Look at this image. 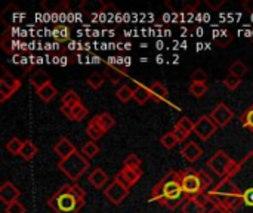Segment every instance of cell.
Here are the masks:
<instances>
[{"label": "cell", "instance_id": "e575fe53", "mask_svg": "<svg viewBox=\"0 0 253 213\" xmlns=\"http://www.w3.org/2000/svg\"><path fill=\"white\" fill-rule=\"evenodd\" d=\"M208 92V85L206 83H191L190 85V93L194 98H203Z\"/></svg>", "mask_w": 253, "mask_h": 213}, {"label": "cell", "instance_id": "9c48e42d", "mask_svg": "<svg viewBox=\"0 0 253 213\" xmlns=\"http://www.w3.org/2000/svg\"><path fill=\"white\" fill-rule=\"evenodd\" d=\"M127 194H129V190L125 188L123 185H120V184L116 182V181H113V182L104 190V196L107 197V200L111 202V203L116 205V206L122 205L123 200L127 197Z\"/></svg>", "mask_w": 253, "mask_h": 213}, {"label": "cell", "instance_id": "60d3db41", "mask_svg": "<svg viewBox=\"0 0 253 213\" xmlns=\"http://www.w3.org/2000/svg\"><path fill=\"white\" fill-rule=\"evenodd\" d=\"M160 144H162L166 150H172V148L178 144V141H176V138H175V135H173L172 132H168L166 135L162 136Z\"/></svg>", "mask_w": 253, "mask_h": 213}, {"label": "cell", "instance_id": "52a82bcc", "mask_svg": "<svg viewBox=\"0 0 253 213\" xmlns=\"http://www.w3.org/2000/svg\"><path fill=\"white\" fill-rule=\"evenodd\" d=\"M218 125L211 119V116L203 114L194 126V133L202 139V141H209L216 132H218Z\"/></svg>", "mask_w": 253, "mask_h": 213}, {"label": "cell", "instance_id": "7402d4cb", "mask_svg": "<svg viewBox=\"0 0 253 213\" xmlns=\"http://www.w3.org/2000/svg\"><path fill=\"white\" fill-rule=\"evenodd\" d=\"M52 36L56 42L62 43V42H67L70 37H71V30L70 27L64 25V24H59V25H55L53 30H52Z\"/></svg>", "mask_w": 253, "mask_h": 213}, {"label": "cell", "instance_id": "ffe728a7", "mask_svg": "<svg viewBox=\"0 0 253 213\" xmlns=\"http://www.w3.org/2000/svg\"><path fill=\"white\" fill-rule=\"evenodd\" d=\"M37 153H39V148H37V145L31 141V139H25L24 141V145H22V150H21V157L25 160V162H30V160H33L36 156H37Z\"/></svg>", "mask_w": 253, "mask_h": 213}, {"label": "cell", "instance_id": "d6a6232c", "mask_svg": "<svg viewBox=\"0 0 253 213\" xmlns=\"http://www.w3.org/2000/svg\"><path fill=\"white\" fill-rule=\"evenodd\" d=\"M86 83H87V86H89L90 89L98 90V89L104 85V76H102L101 73H93V74H90V76L86 79Z\"/></svg>", "mask_w": 253, "mask_h": 213}, {"label": "cell", "instance_id": "4316f807", "mask_svg": "<svg viewBox=\"0 0 253 213\" xmlns=\"http://www.w3.org/2000/svg\"><path fill=\"white\" fill-rule=\"evenodd\" d=\"M96 117V120L99 122V125H101V128L105 130V132H108V130H111L113 128H114V125H116V120H114V117L110 114V113H101V114H98V116H95Z\"/></svg>", "mask_w": 253, "mask_h": 213}, {"label": "cell", "instance_id": "816d5d0a", "mask_svg": "<svg viewBox=\"0 0 253 213\" xmlns=\"http://www.w3.org/2000/svg\"><path fill=\"white\" fill-rule=\"evenodd\" d=\"M71 187H73V191H74V194L79 197V199H82V200H84L86 199V191L76 182V184H71Z\"/></svg>", "mask_w": 253, "mask_h": 213}, {"label": "cell", "instance_id": "d4e9b609", "mask_svg": "<svg viewBox=\"0 0 253 213\" xmlns=\"http://www.w3.org/2000/svg\"><path fill=\"white\" fill-rule=\"evenodd\" d=\"M0 85H4L6 87H9L10 90H13V92H16L19 87H21V82H19V79H16L15 76H12L9 71H6L4 70V73H3V76H1V79H0Z\"/></svg>", "mask_w": 253, "mask_h": 213}, {"label": "cell", "instance_id": "4fadbf2b", "mask_svg": "<svg viewBox=\"0 0 253 213\" xmlns=\"http://www.w3.org/2000/svg\"><path fill=\"white\" fill-rule=\"evenodd\" d=\"M181 154H182V157H184L187 162L194 163L196 160H199V159L203 156V150L197 145V142L190 141L188 144L184 145V148L181 150Z\"/></svg>", "mask_w": 253, "mask_h": 213}, {"label": "cell", "instance_id": "b9f144b4", "mask_svg": "<svg viewBox=\"0 0 253 213\" xmlns=\"http://www.w3.org/2000/svg\"><path fill=\"white\" fill-rule=\"evenodd\" d=\"M208 73L203 68H196L191 74V83H206Z\"/></svg>", "mask_w": 253, "mask_h": 213}, {"label": "cell", "instance_id": "681fc988", "mask_svg": "<svg viewBox=\"0 0 253 213\" xmlns=\"http://www.w3.org/2000/svg\"><path fill=\"white\" fill-rule=\"evenodd\" d=\"M15 92L10 90L9 87H6L4 85H0V102H4L6 99H9Z\"/></svg>", "mask_w": 253, "mask_h": 213}, {"label": "cell", "instance_id": "9f6ffc18", "mask_svg": "<svg viewBox=\"0 0 253 213\" xmlns=\"http://www.w3.org/2000/svg\"><path fill=\"white\" fill-rule=\"evenodd\" d=\"M61 113H62L67 119H70V120H71V107H68V105H62V107H61Z\"/></svg>", "mask_w": 253, "mask_h": 213}, {"label": "cell", "instance_id": "7c38bea8", "mask_svg": "<svg viewBox=\"0 0 253 213\" xmlns=\"http://www.w3.org/2000/svg\"><path fill=\"white\" fill-rule=\"evenodd\" d=\"M199 0L196 1H187V0H168L166 1V7L170 12L175 13H184V12H193L197 6H199Z\"/></svg>", "mask_w": 253, "mask_h": 213}, {"label": "cell", "instance_id": "83f0119b", "mask_svg": "<svg viewBox=\"0 0 253 213\" xmlns=\"http://www.w3.org/2000/svg\"><path fill=\"white\" fill-rule=\"evenodd\" d=\"M182 213H206V208L199 205L194 199H188L182 206Z\"/></svg>", "mask_w": 253, "mask_h": 213}, {"label": "cell", "instance_id": "8d00e7d4", "mask_svg": "<svg viewBox=\"0 0 253 213\" xmlns=\"http://www.w3.org/2000/svg\"><path fill=\"white\" fill-rule=\"evenodd\" d=\"M233 34L230 33V31H225V33H222L221 36H218L216 39H215V44L218 46V47H221V49H225V47H228L230 46V43L233 42Z\"/></svg>", "mask_w": 253, "mask_h": 213}, {"label": "cell", "instance_id": "6da1fadb", "mask_svg": "<svg viewBox=\"0 0 253 213\" xmlns=\"http://www.w3.org/2000/svg\"><path fill=\"white\" fill-rule=\"evenodd\" d=\"M151 200L160 203L162 206H166L170 211L176 209L178 206H184V203L188 199L182 191L181 172L176 170L168 172L162 178V181L156 184L154 188L151 190Z\"/></svg>", "mask_w": 253, "mask_h": 213}, {"label": "cell", "instance_id": "44dd1931", "mask_svg": "<svg viewBox=\"0 0 253 213\" xmlns=\"http://www.w3.org/2000/svg\"><path fill=\"white\" fill-rule=\"evenodd\" d=\"M120 173L125 176V179L129 182V185H130V188L142 178V170L141 169H130V168H122V170H120Z\"/></svg>", "mask_w": 253, "mask_h": 213}, {"label": "cell", "instance_id": "8992f818", "mask_svg": "<svg viewBox=\"0 0 253 213\" xmlns=\"http://www.w3.org/2000/svg\"><path fill=\"white\" fill-rule=\"evenodd\" d=\"M234 165V160L230 157V154L224 150H218L209 160H208V166L211 170H213V173H216L218 176L224 178H230L231 173V168Z\"/></svg>", "mask_w": 253, "mask_h": 213}, {"label": "cell", "instance_id": "e0dca14e", "mask_svg": "<svg viewBox=\"0 0 253 213\" xmlns=\"http://www.w3.org/2000/svg\"><path fill=\"white\" fill-rule=\"evenodd\" d=\"M107 7V3L104 1H93V0H84L80 3V9L84 12V13H89V15H93V13H101L104 12Z\"/></svg>", "mask_w": 253, "mask_h": 213}, {"label": "cell", "instance_id": "f1b7e54d", "mask_svg": "<svg viewBox=\"0 0 253 213\" xmlns=\"http://www.w3.org/2000/svg\"><path fill=\"white\" fill-rule=\"evenodd\" d=\"M87 113H89L87 108L83 105V102H80V104L71 107V120L73 122H82L87 116Z\"/></svg>", "mask_w": 253, "mask_h": 213}, {"label": "cell", "instance_id": "6f0895ef", "mask_svg": "<svg viewBox=\"0 0 253 213\" xmlns=\"http://www.w3.org/2000/svg\"><path fill=\"white\" fill-rule=\"evenodd\" d=\"M251 42H252V43H253V37H252V39H251Z\"/></svg>", "mask_w": 253, "mask_h": 213}, {"label": "cell", "instance_id": "f6af8a7d", "mask_svg": "<svg viewBox=\"0 0 253 213\" xmlns=\"http://www.w3.org/2000/svg\"><path fill=\"white\" fill-rule=\"evenodd\" d=\"M243 205L246 208H253V187L243 191Z\"/></svg>", "mask_w": 253, "mask_h": 213}, {"label": "cell", "instance_id": "603a6c76", "mask_svg": "<svg viewBox=\"0 0 253 213\" xmlns=\"http://www.w3.org/2000/svg\"><path fill=\"white\" fill-rule=\"evenodd\" d=\"M37 92V95H39V98L43 101V102H50L56 95H58V90H56V87L52 85V83H47L46 86H43L42 89H39V90H36Z\"/></svg>", "mask_w": 253, "mask_h": 213}, {"label": "cell", "instance_id": "5b68a950", "mask_svg": "<svg viewBox=\"0 0 253 213\" xmlns=\"http://www.w3.org/2000/svg\"><path fill=\"white\" fill-rule=\"evenodd\" d=\"M181 185L187 199H194L196 196L205 193L200 179V170H196L193 168L181 172Z\"/></svg>", "mask_w": 253, "mask_h": 213}, {"label": "cell", "instance_id": "ba28073f", "mask_svg": "<svg viewBox=\"0 0 253 213\" xmlns=\"http://www.w3.org/2000/svg\"><path fill=\"white\" fill-rule=\"evenodd\" d=\"M211 119L219 126V128H225L227 125L231 123V120L234 119V113L233 110L225 104V102H219L212 111H211Z\"/></svg>", "mask_w": 253, "mask_h": 213}, {"label": "cell", "instance_id": "836d02e7", "mask_svg": "<svg viewBox=\"0 0 253 213\" xmlns=\"http://www.w3.org/2000/svg\"><path fill=\"white\" fill-rule=\"evenodd\" d=\"M116 96H117V99L122 101V102H129L130 99H133V89H130L129 86L123 85V86H120L119 90L116 92Z\"/></svg>", "mask_w": 253, "mask_h": 213}, {"label": "cell", "instance_id": "f907efd6", "mask_svg": "<svg viewBox=\"0 0 253 213\" xmlns=\"http://www.w3.org/2000/svg\"><path fill=\"white\" fill-rule=\"evenodd\" d=\"M205 3H206L211 9L218 10L221 6H224V4H225V0H205Z\"/></svg>", "mask_w": 253, "mask_h": 213}, {"label": "cell", "instance_id": "30bf717a", "mask_svg": "<svg viewBox=\"0 0 253 213\" xmlns=\"http://www.w3.org/2000/svg\"><path fill=\"white\" fill-rule=\"evenodd\" d=\"M53 151H55V154L59 157V160H65V159H68L70 156H73L77 150H76L74 144H73L68 138L62 136V138H59V141L53 145Z\"/></svg>", "mask_w": 253, "mask_h": 213}, {"label": "cell", "instance_id": "ab89813d", "mask_svg": "<svg viewBox=\"0 0 253 213\" xmlns=\"http://www.w3.org/2000/svg\"><path fill=\"white\" fill-rule=\"evenodd\" d=\"M176 125H178V126H179V128H181V129H182V130H184V132H185V133L190 136V135L194 132L196 122H191V120H190V117H182V119H181V120H179Z\"/></svg>", "mask_w": 253, "mask_h": 213}, {"label": "cell", "instance_id": "f35d334b", "mask_svg": "<svg viewBox=\"0 0 253 213\" xmlns=\"http://www.w3.org/2000/svg\"><path fill=\"white\" fill-rule=\"evenodd\" d=\"M222 83H224V86H225L227 89H230V90H236V89H239V87H240V85H242V79H239V77H236V76L228 74V76L222 80Z\"/></svg>", "mask_w": 253, "mask_h": 213}, {"label": "cell", "instance_id": "9a60e30c", "mask_svg": "<svg viewBox=\"0 0 253 213\" xmlns=\"http://www.w3.org/2000/svg\"><path fill=\"white\" fill-rule=\"evenodd\" d=\"M151 99L154 102H162V101H166L168 96H169V90L168 87L162 83V82H154L151 86Z\"/></svg>", "mask_w": 253, "mask_h": 213}, {"label": "cell", "instance_id": "db71d44e", "mask_svg": "<svg viewBox=\"0 0 253 213\" xmlns=\"http://www.w3.org/2000/svg\"><path fill=\"white\" fill-rule=\"evenodd\" d=\"M208 213H231L230 211H227L225 208H222V206H219V205H213L212 208H211V211Z\"/></svg>", "mask_w": 253, "mask_h": 213}, {"label": "cell", "instance_id": "bcb514c9", "mask_svg": "<svg viewBox=\"0 0 253 213\" xmlns=\"http://www.w3.org/2000/svg\"><path fill=\"white\" fill-rule=\"evenodd\" d=\"M200 179H202V185H203L205 191H208V188L213 184V178L209 173L203 172V170H200Z\"/></svg>", "mask_w": 253, "mask_h": 213}, {"label": "cell", "instance_id": "484cf974", "mask_svg": "<svg viewBox=\"0 0 253 213\" xmlns=\"http://www.w3.org/2000/svg\"><path fill=\"white\" fill-rule=\"evenodd\" d=\"M248 65L242 61V59H237V61H234L231 65H230V74L231 76H236V77H239V79H243L246 74H248Z\"/></svg>", "mask_w": 253, "mask_h": 213}, {"label": "cell", "instance_id": "7dc6e473", "mask_svg": "<svg viewBox=\"0 0 253 213\" xmlns=\"http://www.w3.org/2000/svg\"><path fill=\"white\" fill-rule=\"evenodd\" d=\"M0 44H1V47H3V50H4L6 53H12V50H13V47H12V39H10L7 34H4V36L1 37Z\"/></svg>", "mask_w": 253, "mask_h": 213}, {"label": "cell", "instance_id": "1f68e13d", "mask_svg": "<svg viewBox=\"0 0 253 213\" xmlns=\"http://www.w3.org/2000/svg\"><path fill=\"white\" fill-rule=\"evenodd\" d=\"M80 95L76 90H67L65 95L62 96V105H68V107H74L77 104H80Z\"/></svg>", "mask_w": 253, "mask_h": 213}, {"label": "cell", "instance_id": "f5cc1de1", "mask_svg": "<svg viewBox=\"0 0 253 213\" xmlns=\"http://www.w3.org/2000/svg\"><path fill=\"white\" fill-rule=\"evenodd\" d=\"M114 181H116V182H119L120 185H123L125 188H127V190H130V185H129V182H127L126 179H125V176H123V175H122L120 172H119V173L116 175V178H114Z\"/></svg>", "mask_w": 253, "mask_h": 213}, {"label": "cell", "instance_id": "c3c4849f", "mask_svg": "<svg viewBox=\"0 0 253 213\" xmlns=\"http://www.w3.org/2000/svg\"><path fill=\"white\" fill-rule=\"evenodd\" d=\"M172 133L175 135V138H176V141L178 142H184V141H187V138H188V135L178 126V125H175L173 126V130H172Z\"/></svg>", "mask_w": 253, "mask_h": 213}, {"label": "cell", "instance_id": "74e56055", "mask_svg": "<svg viewBox=\"0 0 253 213\" xmlns=\"http://www.w3.org/2000/svg\"><path fill=\"white\" fill-rule=\"evenodd\" d=\"M141 159L135 154V153H132V154H129L125 160H123V166L125 168H130V169H141Z\"/></svg>", "mask_w": 253, "mask_h": 213}, {"label": "cell", "instance_id": "cb8c5ba5", "mask_svg": "<svg viewBox=\"0 0 253 213\" xmlns=\"http://www.w3.org/2000/svg\"><path fill=\"white\" fill-rule=\"evenodd\" d=\"M104 74L113 85H117L125 77V73L119 67H114V65H107L104 70Z\"/></svg>", "mask_w": 253, "mask_h": 213}, {"label": "cell", "instance_id": "7bdbcfd3", "mask_svg": "<svg viewBox=\"0 0 253 213\" xmlns=\"http://www.w3.org/2000/svg\"><path fill=\"white\" fill-rule=\"evenodd\" d=\"M4 213H25V208L19 202H13V203L6 206Z\"/></svg>", "mask_w": 253, "mask_h": 213}, {"label": "cell", "instance_id": "8fae6325", "mask_svg": "<svg viewBox=\"0 0 253 213\" xmlns=\"http://www.w3.org/2000/svg\"><path fill=\"white\" fill-rule=\"evenodd\" d=\"M19 190L9 181H4L1 188H0V200L1 203H4L6 206L13 203V202H18V197H19Z\"/></svg>", "mask_w": 253, "mask_h": 213}, {"label": "cell", "instance_id": "ac0fdd59", "mask_svg": "<svg viewBox=\"0 0 253 213\" xmlns=\"http://www.w3.org/2000/svg\"><path fill=\"white\" fill-rule=\"evenodd\" d=\"M30 83L33 85V87H34L36 90H39V89H42L43 86H46L47 83H52V82H50V76H49L46 71H43V70H36L34 74L30 77Z\"/></svg>", "mask_w": 253, "mask_h": 213}, {"label": "cell", "instance_id": "4dcf8cb0", "mask_svg": "<svg viewBox=\"0 0 253 213\" xmlns=\"http://www.w3.org/2000/svg\"><path fill=\"white\" fill-rule=\"evenodd\" d=\"M82 154L89 160V159H93L95 156H98L99 154V147L96 145V142L95 141H89V142H86L84 145H83V148H82Z\"/></svg>", "mask_w": 253, "mask_h": 213}, {"label": "cell", "instance_id": "3957f363", "mask_svg": "<svg viewBox=\"0 0 253 213\" xmlns=\"http://www.w3.org/2000/svg\"><path fill=\"white\" fill-rule=\"evenodd\" d=\"M46 203L55 213H79L86 202L74 194L71 184H64Z\"/></svg>", "mask_w": 253, "mask_h": 213}, {"label": "cell", "instance_id": "7a4b0ae2", "mask_svg": "<svg viewBox=\"0 0 253 213\" xmlns=\"http://www.w3.org/2000/svg\"><path fill=\"white\" fill-rule=\"evenodd\" d=\"M208 193L213 205H219L231 213L239 211L243 205V191L231 178H224L213 190H209Z\"/></svg>", "mask_w": 253, "mask_h": 213}, {"label": "cell", "instance_id": "f546056e", "mask_svg": "<svg viewBox=\"0 0 253 213\" xmlns=\"http://www.w3.org/2000/svg\"><path fill=\"white\" fill-rule=\"evenodd\" d=\"M22 145H24V142H22L19 138L13 136V138H10V139L7 141L6 150H7L12 156H19V154H21V150H22Z\"/></svg>", "mask_w": 253, "mask_h": 213}, {"label": "cell", "instance_id": "5bb4252c", "mask_svg": "<svg viewBox=\"0 0 253 213\" xmlns=\"http://www.w3.org/2000/svg\"><path fill=\"white\" fill-rule=\"evenodd\" d=\"M87 179H89V182H90L92 187H95L96 190H101L108 182V175L101 168H96L95 170L90 172V175H89Z\"/></svg>", "mask_w": 253, "mask_h": 213}, {"label": "cell", "instance_id": "277c9868", "mask_svg": "<svg viewBox=\"0 0 253 213\" xmlns=\"http://www.w3.org/2000/svg\"><path fill=\"white\" fill-rule=\"evenodd\" d=\"M89 166H90L89 160L82 153H79V151H76L73 156H70L65 160H59V163H58L59 170L67 178H70L74 184L87 172Z\"/></svg>", "mask_w": 253, "mask_h": 213}, {"label": "cell", "instance_id": "11a10c76", "mask_svg": "<svg viewBox=\"0 0 253 213\" xmlns=\"http://www.w3.org/2000/svg\"><path fill=\"white\" fill-rule=\"evenodd\" d=\"M242 7L246 10V12H253V0H245L242 3Z\"/></svg>", "mask_w": 253, "mask_h": 213}, {"label": "cell", "instance_id": "2e32d148", "mask_svg": "<svg viewBox=\"0 0 253 213\" xmlns=\"http://www.w3.org/2000/svg\"><path fill=\"white\" fill-rule=\"evenodd\" d=\"M104 133H105V130L101 128V125H99V122L96 120V117L90 119L89 123H87V126H86V135L90 138V141H98V139H101V138L104 136Z\"/></svg>", "mask_w": 253, "mask_h": 213}, {"label": "cell", "instance_id": "d590c367", "mask_svg": "<svg viewBox=\"0 0 253 213\" xmlns=\"http://www.w3.org/2000/svg\"><path fill=\"white\" fill-rule=\"evenodd\" d=\"M240 122H242V125H243L246 129H249L253 133V105H251V107L240 116Z\"/></svg>", "mask_w": 253, "mask_h": 213}, {"label": "cell", "instance_id": "ee69618b", "mask_svg": "<svg viewBox=\"0 0 253 213\" xmlns=\"http://www.w3.org/2000/svg\"><path fill=\"white\" fill-rule=\"evenodd\" d=\"M194 200H196L199 205H202L203 208H206L209 203H212V199H211V196H209V193H208V191H205V193H202V194L196 196V197H194ZM212 205H213V203H212Z\"/></svg>", "mask_w": 253, "mask_h": 213}, {"label": "cell", "instance_id": "d6986e66", "mask_svg": "<svg viewBox=\"0 0 253 213\" xmlns=\"http://www.w3.org/2000/svg\"><path fill=\"white\" fill-rule=\"evenodd\" d=\"M133 99L139 104V105H144L147 104L150 99H151V89L145 85H138L135 89H133Z\"/></svg>", "mask_w": 253, "mask_h": 213}]
</instances>
